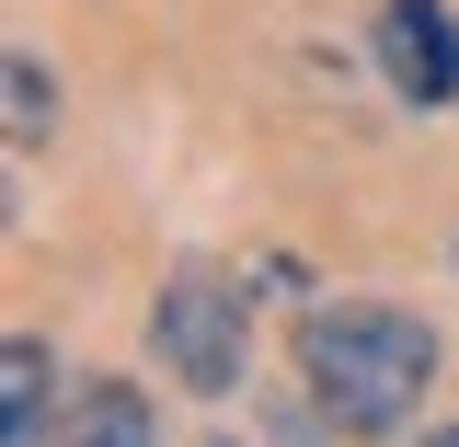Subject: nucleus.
Listing matches in <instances>:
<instances>
[{"instance_id":"nucleus-1","label":"nucleus","mask_w":459,"mask_h":447,"mask_svg":"<svg viewBox=\"0 0 459 447\" xmlns=\"http://www.w3.org/2000/svg\"><path fill=\"white\" fill-rule=\"evenodd\" d=\"M299 379L344 436H391L437 391V322L402 298H322L299 310Z\"/></svg>"},{"instance_id":"nucleus-2","label":"nucleus","mask_w":459,"mask_h":447,"mask_svg":"<svg viewBox=\"0 0 459 447\" xmlns=\"http://www.w3.org/2000/svg\"><path fill=\"white\" fill-rule=\"evenodd\" d=\"M150 344H161V367L184 379V391L230 401L241 379H253V298H241V276H219V264H172V276H161V310H150Z\"/></svg>"},{"instance_id":"nucleus-3","label":"nucleus","mask_w":459,"mask_h":447,"mask_svg":"<svg viewBox=\"0 0 459 447\" xmlns=\"http://www.w3.org/2000/svg\"><path fill=\"white\" fill-rule=\"evenodd\" d=\"M379 69L413 115L459 104V12L448 0H379Z\"/></svg>"},{"instance_id":"nucleus-4","label":"nucleus","mask_w":459,"mask_h":447,"mask_svg":"<svg viewBox=\"0 0 459 447\" xmlns=\"http://www.w3.org/2000/svg\"><path fill=\"white\" fill-rule=\"evenodd\" d=\"M47 401H57V356L12 333L0 344V447H47Z\"/></svg>"},{"instance_id":"nucleus-5","label":"nucleus","mask_w":459,"mask_h":447,"mask_svg":"<svg viewBox=\"0 0 459 447\" xmlns=\"http://www.w3.org/2000/svg\"><path fill=\"white\" fill-rule=\"evenodd\" d=\"M69 447H161V413L126 391V379H92L69 401Z\"/></svg>"},{"instance_id":"nucleus-6","label":"nucleus","mask_w":459,"mask_h":447,"mask_svg":"<svg viewBox=\"0 0 459 447\" xmlns=\"http://www.w3.org/2000/svg\"><path fill=\"white\" fill-rule=\"evenodd\" d=\"M0 81H12V150H35V138L57 126V81L35 69V47H12V69H0Z\"/></svg>"},{"instance_id":"nucleus-7","label":"nucleus","mask_w":459,"mask_h":447,"mask_svg":"<svg viewBox=\"0 0 459 447\" xmlns=\"http://www.w3.org/2000/svg\"><path fill=\"white\" fill-rule=\"evenodd\" d=\"M413 447H459V425H437V436H413Z\"/></svg>"},{"instance_id":"nucleus-8","label":"nucleus","mask_w":459,"mask_h":447,"mask_svg":"<svg viewBox=\"0 0 459 447\" xmlns=\"http://www.w3.org/2000/svg\"><path fill=\"white\" fill-rule=\"evenodd\" d=\"M219 447H230V436H219Z\"/></svg>"}]
</instances>
